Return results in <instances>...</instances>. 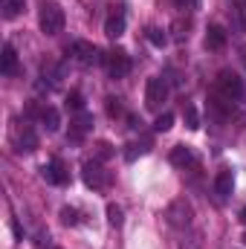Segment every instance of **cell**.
Listing matches in <instances>:
<instances>
[{
	"label": "cell",
	"mask_w": 246,
	"mask_h": 249,
	"mask_svg": "<svg viewBox=\"0 0 246 249\" xmlns=\"http://www.w3.org/2000/svg\"><path fill=\"white\" fill-rule=\"evenodd\" d=\"M38 23H41V32L44 35H58L64 29V9L58 0H41V9H38Z\"/></svg>",
	"instance_id": "6da1fadb"
},
{
	"label": "cell",
	"mask_w": 246,
	"mask_h": 249,
	"mask_svg": "<svg viewBox=\"0 0 246 249\" xmlns=\"http://www.w3.org/2000/svg\"><path fill=\"white\" fill-rule=\"evenodd\" d=\"M165 217H168V223H171L174 229H188V226H191V217H194L191 203H188L185 197H177V200L165 209Z\"/></svg>",
	"instance_id": "7a4b0ae2"
},
{
	"label": "cell",
	"mask_w": 246,
	"mask_h": 249,
	"mask_svg": "<svg viewBox=\"0 0 246 249\" xmlns=\"http://www.w3.org/2000/svg\"><path fill=\"white\" fill-rule=\"evenodd\" d=\"M217 90H220V96H226V99H244V81H241V75L238 72H232V70H220V75H217Z\"/></svg>",
	"instance_id": "3957f363"
},
{
	"label": "cell",
	"mask_w": 246,
	"mask_h": 249,
	"mask_svg": "<svg viewBox=\"0 0 246 249\" xmlns=\"http://www.w3.org/2000/svg\"><path fill=\"white\" fill-rule=\"evenodd\" d=\"M165 99H168L165 78H148V84H145V107L148 110H159Z\"/></svg>",
	"instance_id": "277c9868"
},
{
	"label": "cell",
	"mask_w": 246,
	"mask_h": 249,
	"mask_svg": "<svg viewBox=\"0 0 246 249\" xmlns=\"http://www.w3.org/2000/svg\"><path fill=\"white\" fill-rule=\"evenodd\" d=\"M70 55L75 58L78 64H102L107 61V55H102L93 44H87V41H75L72 47H70Z\"/></svg>",
	"instance_id": "5b68a950"
},
{
	"label": "cell",
	"mask_w": 246,
	"mask_h": 249,
	"mask_svg": "<svg viewBox=\"0 0 246 249\" xmlns=\"http://www.w3.org/2000/svg\"><path fill=\"white\" fill-rule=\"evenodd\" d=\"M84 183L90 188H105L110 183V174L99 162H84Z\"/></svg>",
	"instance_id": "8992f818"
},
{
	"label": "cell",
	"mask_w": 246,
	"mask_h": 249,
	"mask_svg": "<svg viewBox=\"0 0 246 249\" xmlns=\"http://www.w3.org/2000/svg\"><path fill=\"white\" fill-rule=\"evenodd\" d=\"M105 64H107V72H110V78H124V75L130 72V58H127V53H122V50L110 53Z\"/></svg>",
	"instance_id": "52a82bcc"
},
{
	"label": "cell",
	"mask_w": 246,
	"mask_h": 249,
	"mask_svg": "<svg viewBox=\"0 0 246 249\" xmlns=\"http://www.w3.org/2000/svg\"><path fill=\"white\" fill-rule=\"evenodd\" d=\"M41 177H44L47 183H53V186H64V183L70 180V174L64 171L61 160H53L50 165H44V168H41Z\"/></svg>",
	"instance_id": "ba28073f"
},
{
	"label": "cell",
	"mask_w": 246,
	"mask_h": 249,
	"mask_svg": "<svg viewBox=\"0 0 246 249\" xmlns=\"http://www.w3.org/2000/svg\"><path fill=\"white\" fill-rule=\"evenodd\" d=\"M15 145H18V154H32V151H38V136H35V130H32V127H23V133L15 139Z\"/></svg>",
	"instance_id": "9c48e42d"
},
{
	"label": "cell",
	"mask_w": 246,
	"mask_h": 249,
	"mask_svg": "<svg viewBox=\"0 0 246 249\" xmlns=\"http://www.w3.org/2000/svg\"><path fill=\"white\" fill-rule=\"evenodd\" d=\"M122 32H124V12L116 9V12L105 20V35H107V38H119Z\"/></svg>",
	"instance_id": "30bf717a"
},
{
	"label": "cell",
	"mask_w": 246,
	"mask_h": 249,
	"mask_svg": "<svg viewBox=\"0 0 246 249\" xmlns=\"http://www.w3.org/2000/svg\"><path fill=\"white\" fill-rule=\"evenodd\" d=\"M0 70H3V75H15V70H18V53H15V47H12V44H3Z\"/></svg>",
	"instance_id": "8fae6325"
},
{
	"label": "cell",
	"mask_w": 246,
	"mask_h": 249,
	"mask_svg": "<svg viewBox=\"0 0 246 249\" xmlns=\"http://www.w3.org/2000/svg\"><path fill=\"white\" fill-rule=\"evenodd\" d=\"M90 127H93V116L81 110V113L72 119V130H70V136H72V139H81V133H87Z\"/></svg>",
	"instance_id": "7c38bea8"
},
{
	"label": "cell",
	"mask_w": 246,
	"mask_h": 249,
	"mask_svg": "<svg viewBox=\"0 0 246 249\" xmlns=\"http://www.w3.org/2000/svg\"><path fill=\"white\" fill-rule=\"evenodd\" d=\"M232 188H235V177H232V171H220V174L214 177V191H217L220 197H229Z\"/></svg>",
	"instance_id": "4fadbf2b"
},
{
	"label": "cell",
	"mask_w": 246,
	"mask_h": 249,
	"mask_svg": "<svg viewBox=\"0 0 246 249\" xmlns=\"http://www.w3.org/2000/svg\"><path fill=\"white\" fill-rule=\"evenodd\" d=\"M171 162H174V165H180V168L194 165V154H191V148H188V145H177V148L171 151Z\"/></svg>",
	"instance_id": "5bb4252c"
},
{
	"label": "cell",
	"mask_w": 246,
	"mask_h": 249,
	"mask_svg": "<svg viewBox=\"0 0 246 249\" xmlns=\"http://www.w3.org/2000/svg\"><path fill=\"white\" fill-rule=\"evenodd\" d=\"M206 47H209V50H223V47H226V32H223L220 26H209Z\"/></svg>",
	"instance_id": "9a60e30c"
},
{
	"label": "cell",
	"mask_w": 246,
	"mask_h": 249,
	"mask_svg": "<svg viewBox=\"0 0 246 249\" xmlns=\"http://www.w3.org/2000/svg\"><path fill=\"white\" fill-rule=\"evenodd\" d=\"M41 122L47 124V130H50V133H55V130L61 127V116H58V110H55V107H44V110H41Z\"/></svg>",
	"instance_id": "2e32d148"
},
{
	"label": "cell",
	"mask_w": 246,
	"mask_h": 249,
	"mask_svg": "<svg viewBox=\"0 0 246 249\" xmlns=\"http://www.w3.org/2000/svg\"><path fill=\"white\" fill-rule=\"evenodd\" d=\"M23 6H26L23 0H3V6H0V9H3V18H6V20H12V18H18V15L23 12Z\"/></svg>",
	"instance_id": "e0dca14e"
},
{
	"label": "cell",
	"mask_w": 246,
	"mask_h": 249,
	"mask_svg": "<svg viewBox=\"0 0 246 249\" xmlns=\"http://www.w3.org/2000/svg\"><path fill=\"white\" fill-rule=\"evenodd\" d=\"M185 127H188V130H197V127H200V116H197V107H194V105H185Z\"/></svg>",
	"instance_id": "ac0fdd59"
},
{
	"label": "cell",
	"mask_w": 246,
	"mask_h": 249,
	"mask_svg": "<svg viewBox=\"0 0 246 249\" xmlns=\"http://www.w3.org/2000/svg\"><path fill=\"white\" fill-rule=\"evenodd\" d=\"M107 223H110V226H122L124 223V214H122V209H119L116 203L107 206Z\"/></svg>",
	"instance_id": "d6986e66"
},
{
	"label": "cell",
	"mask_w": 246,
	"mask_h": 249,
	"mask_svg": "<svg viewBox=\"0 0 246 249\" xmlns=\"http://www.w3.org/2000/svg\"><path fill=\"white\" fill-rule=\"evenodd\" d=\"M148 41H151L154 47H165V44H168V35H165L162 29H154V26H151V29H148Z\"/></svg>",
	"instance_id": "ffe728a7"
},
{
	"label": "cell",
	"mask_w": 246,
	"mask_h": 249,
	"mask_svg": "<svg viewBox=\"0 0 246 249\" xmlns=\"http://www.w3.org/2000/svg\"><path fill=\"white\" fill-rule=\"evenodd\" d=\"M67 107H70V110H78V113H81V110H84V96H81L78 90H72V93L67 96Z\"/></svg>",
	"instance_id": "44dd1931"
},
{
	"label": "cell",
	"mask_w": 246,
	"mask_h": 249,
	"mask_svg": "<svg viewBox=\"0 0 246 249\" xmlns=\"http://www.w3.org/2000/svg\"><path fill=\"white\" fill-rule=\"evenodd\" d=\"M171 124H174V113H162V116H157V122H154V130L165 133V130H171Z\"/></svg>",
	"instance_id": "7402d4cb"
},
{
	"label": "cell",
	"mask_w": 246,
	"mask_h": 249,
	"mask_svg": "<svg viewBox=\"0 0 246 249\" xmlns=\"http://www.w3.org/2000/svg\"><path fill=\"white\" fill-rule=\"evenodd\" d=\"M148 148H151V142H142V145H127V154H124V160H127V162H133V160H136L139 154H145Z\"/></svg>",
	"instance_id": "603a6c76"
},
{
	"label": "cell",
	"mask_w": 246,
	"mask_h": 249,
	"mask_svg": "<svg viewBox=\"0 0 246 249\" xmlns=\"http://www.w3.org/2000/svg\"><path fill=\"white\" fill-rule=\"evenodd\" d=\"M61 220L67 223V226H75V223H78V212H75V209H70V206H64V209H61Z\"/></svg>",
	"instance_id": "cb8c5ba5"
},
{
	"label": "cell",
	"mask_w": 246,
	"mask_h": 249,
	"mask_svg": "<svg viewBox=\"0 0 246 249\" xmlns=\"http://www.w3.org/2000/svg\"><path fill=\"white\" fill-rule=\"evenodd\" d=\"M180 249H203V241H200V235H191L188 241L180 244Z\"/></svg>",
	"instance_id": "d4e9b609"
},
{
	"label": "cell",
	"mask_w": 246,
	"mask_h": 249,
	"mask_svg": "<svg viewBox=\"0 0 246 249\" xmlns=\"http://www.w3.org/2000/svg\"><path fill=\"white\" fill-rule=\"evenodd\" d=\"M107 113H110V116H119V113H122L119 99H107Z\"/></svg>",
	"instance_id": "484cf974"
},
{
	"label": "cell",
	"mask_w": 246,
	"mask_h": 249,
	"mask_svg": "<svg viewBox=\"0 0 246 249\" xmlns=\"http://www.w3.org/2000/svg\"><path fill=\"white\" fill-rule=\"evenodd\" d=\"M241 220H244V223H246V209H244V212H241Z\"/></svg>",
	"instance_id": "4316f807"
}]
</instances>
